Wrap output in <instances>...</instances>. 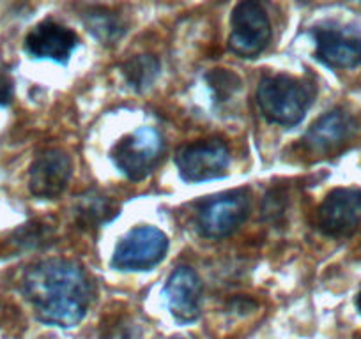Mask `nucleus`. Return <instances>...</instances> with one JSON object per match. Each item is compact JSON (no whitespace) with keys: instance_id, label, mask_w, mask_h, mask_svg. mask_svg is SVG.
<instances>
[{"instance_id":"f3484780","label":"nucleus","mask_w":361,"mask_h":339,"mask_svg":"<svg viewBox=\"0 0 361 339\" xmlns=\"http://www.w3.org/2000/svg\"><path fill=\"white\" fill-rule=\"evenodd\" d=\"M206 79L216 101H225L241 87L239 76L228 69H213L211 72H207Z\"/></svg>"},{"instance_id":"6e6552de","label":"nucleus","mask_w":361,"mask_h":339,"mask_svg":"<svg viewBox=\"0 0 361 339\" xmlns=\"http://www.w3.org/2000/svg\"><path fill=\"white\" fill-rule=\"evenodd\" d=\"M319 226L331 237H347L361 226V189H333L319 207Z\"/></svg>"},{"instance_id":"aec40b11","label":"nucleus","mask_w":361,"mask_h":339,"mask_svg":"<svg viewBox=\"0 0 361 339\" xmlns=\"http://www.w3.org/2000/svg\"><path fill=\"white\" fill-rule=\"evenodd\" d=\"M176 339H179V338H176Z\"/></svg>"},{"instance_id":"f257e3e1","label":"nucleus","mask_w":361,"mask_h":339,"mask_svg":"<svg viewBox=\"0 0 361 339\" xmlns=\"http://www.w3.org/2000/svg\"><path fill=\"white\" fill-rule=\"evenodd\" d=\"M22 292L32 304L37 320L69 328L85 318L94 297V285L82 265L54 258L27 269Z\"/></svg>"},{"instance_id":"2eb2a0df","label":"nucleus","mask_w":361,"mask_h":339,"mask_svg":"<svg viewBox=\"0 0 361 339\" xmlns=\"http://www.w3.org/2000/svg\"><path fill=\"white\" fill-rule=\"evenodd\" d=\"M123 75L135 91H145L159 75L158 58L152 55H137L124 64Z\"/></svg>"},{"instance_id":"39448f33","label":"nucleus","mask_w":361,"mask_h":339,"mask_svg":"<svg viewBox=\"0 0 361 339\" xmlns=\"http://www.w3.org/2000/svg\"><path fill=\"white\" fill-rule=\"evenodd\" d=\"M271 41V23L259 2L246 0L232 11V32L228 48L243 58H255Z\"/></svg>"},{"instance_id":"7ed1b4c3","label":"nucleus","mask_w":361,"mask_h":339,"mask_svg":"<svg viewBox=\"0 0 361 339\" xmlns=\"http://www.w3.org/2000/svg\"><path fill=\"white\" fill-rule=\"evenodd\" d=\"M165 141L156 127L144 126L121 138L110 151V159L130 181H142L161 161Z\"/></svg>"},{"instance_id":"4468645a","label":"nucleus","mask_w":361,"mask_h":339,"mask_svg":"<svg viewBox=\"0 0 361 339\" xmlns=\"http://www.w3.org/2000/svg\"><path fill=\"white\" fill-rule=\"evenodd\" d=\"M83 23H85L87 30L106 46L116 44L126 34V25H124L123 20L109 9H89L83 15Z\"/></svg>"},{"instance_id":"dca6fc26","label":"nucleus","mask_w":361,"mask_h":339,"mask_svg":"<svg viewBox=\"0 0 361 339\" xmlns=\"http://www.w3.org/2000/svg\"><path fill=\"white\" fill-rule=\"evenodd\" d=\"M114 214H116V207H114L112 200L96 195L83 200L78 210L80 219H82L83 223L90 224V226H98V224L112 219Z\"/></svg>"},{"instance_id":"423d86ee","label":"nucleus","mask_w":361,"mask_h":339,"mask_svg":"<svg viewBox=\"0 0 361 339\" xmlns=\"http://www.w3.org/2000/svg\"><path fill=\"white\" fill-rule=\"evenodd\" d=\"M250 214V195L246 191H231L214 196L200 205L197 212V228L207 238H225L234 234Z\"/></svg>"},{"instance_id":"ddd939ff","label":"nucleus","mask_w":361,"mask_h":339,"mask_svg":"<svg viewBox=\"0 0 361 339\" xmlns=\"http://www.w3.org/2000/svg\"><path fill=\"white\" fill-rule=\"evenodd\" d=\"M315 55L333 69H350L361 64V39L338 29L314 30Z\"/></svg>"},{"instance_id":"0eeeda50","label":"nucleus","mask_w":361,"mask_h":339,"mask_svg":"<svg viewBox=\"0 0 361 339\" xmlns=\"http://www.w3.org/2000/svg\"><path fill=\"white\" fill-rule=\"evenodd\" d=\"M176 165L183 181H213L227 174L231 165V151L221 140L197 141L177 152Z\"/></svg>"},{"instance_id":"f8f14e48","label":"nucleus","mask_w":361,"mask_h":339,"mask_svg":"<svg viewBox=\"0 0 361 339\" xmlns=\"http://www.w3.org/2000/svg\"><path fill=\"white\" fill-rule=\"evenodd\" d=\"M356 120L343 110H333L312 124L303 138V145L308 152L317 155L331 154L354 136Z\"/></svg>"},{"instance_id":"a211bd4d","label":"nucleus","mask_w":361,"mask_h":339,"mask_svg":"<svg viewBox=\"0 0 361 339\" xmlns=\"http://www.w3.org/2000/svg\"><path fill=\"white\" fill-rule=\"evenodd\" d=\"M15 87H13L11 78L8 76H0V106H6L13 101Z\"/></svg>"},{"instance_id":"f03ea898","label":"nucleus","mask_w":361,"mask_h":339,"mask_svg":"<svg viewBox=\"0 0 361 339\" xmlns=\"http://www.w3.org/2000/svg\"><path fill=\"white\" fill-rule=\"evenodd\" d=\"M315 98L314 83L289 75L267 76L259 83L257 103L269 122L293 127L305 119Z\"/></svg>"},{"instance_id":"6ab92c4d","label":"nucleus","mask_w":361,"mask_h":339,"mask_svg":"<svg viewBox=\"0 0 361 339\" xmlns=\"http://www.w3.org/2000/svg\"><path fill=\"white\" fill-rule=\"evenodd\" d=\"M356 307H357V311H360V313H361V292L357 293V299H356Z\"/></svg>"},{"instance_id":"9d476101","label":"nucleus","mask_w":361,"mask_h":339,"mask_svg":"<svg viewBox=\"0 0 361 339\" xmlns=\"http://www.w3.org/2000/svg\"><path fill=\"white\" fill-rule=\"evenodd\" d=\"M165 297L172 316L180 324H192L200 314L202 281L192 267L180 265L170 274L165 285Z\"/></svg>"},{"instance_id":"9b49d317","label":"nucleus","mask_w":361,"mask_h":339,"mask_svg":"<svg viewBox=\"0 0 361 339\" xmlns=\"http://www.w3.org/2000/svg\"><path fill=\"white\" fill-rule=\"evenodd\" d=\"M76 46L78 36L54 20L37 23L25 37V50L30 57L47 58L59 64H68Z\"/></svg>"},{"instance_id":"1a4fd4ad","label":"nucleus","mask_w":361,"mask_h":339,"mask_svg":"<svg viewBox=\"0 0 361 339\" xmlns=\"http://www.w3.org/2000/svg\"><path fill=\"white\" fill-rule=\"evenodd\" d=\"M71 174L73 162L68 152L50 148L37 155L30 166L29 188L37 198H57L68 188Z\"/></svg>"},{"instance_id":"20e7f679","label":"nucleus","mask_w":361,"mask_h":339,"mask_svg":"<svg viewBox=\"0 0 361 339\" xmlns=\"http://www.w3.org/2000/svg\"><path fill=\"white\" fill-rule=\"evenodd\" d=\"M169 237L156 226H138L128 231L112 255L116 271H149L165 258Z\"/></svg>"}]
</instances>
